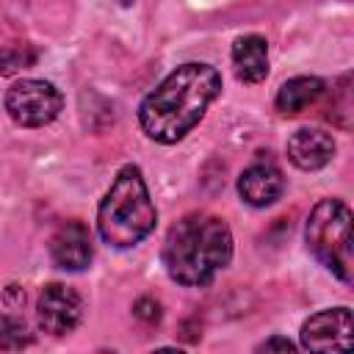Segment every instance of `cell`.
<instances>
[{"label": "cell", "mask_w": 354, "mask_h": 354, "mask_svg": "<svg viewBox=\"0 0 354 354\" xmlns=\"http://www.w3.org/2000/svg\"><path fill=\"white\" fill-rule=\"evenodd\" d=\"M50 257L64 271H83V268H88V263L94 257L88 227L83 221H77V218L64 221L53 232V238H50Z\"/></svg>", "instance_id": "cell-9"}, {"label": "cell", "mask_w": 354, "mask_h": 354, "mask_svg": "<svg viewBox=\"0 0 354 354\" xmlns=\"http://www.w3.org/2000/svg\"><path fill=\"white\" fill-rule=\"evenodd\" d=\"M307 252L332 271L340 282H351L354 257H351V210L340 199H321L304 224Z\"/></svg>", "instance_id": "cell-4"}, {"label": "cell", "mask_w": 354, "mask_h": 354, "mask_svg": "<svg viewBox=\"0 0 354 354\" xmlns=\"http://www.w3.org/2000/svg\"><path fill=\"white\" fill-rule=\"evenodd\" d=\"M30 332L25 326L22 318L11 315V313H0V348H22V346H30Z\"/></svg>", "instance_id": "cell-14"}, {"label": "cell", "mask_w": 354, "mask_h": 354, "mask_svg": "<svg viewBox=\"0 0 354 354\" xmlns=\"http://www.w3.org/2000/svg\"><path fill=\"white\" fill-rule=\"evenodd\" d=\"M61 108V91L41 77H22L6 91V113L19 127H44L58 119Z\"/></svg>", "instance_id": "cell-5"}, {"label": "cell", "mask_w": 354, "mask_h": 354, "mask_svg": "<svg viewBox=\"0 0 354 354\" xmlns=\"http://www.w3.org/2000/svg\"><path fill=\"white\" fill-rule=\"evenodd\" d=\"M163 268L183 288H205L232 260V232L224 218L196 210L174 221L166 232Z\"/></svg>", "instance_id": "cell-2"}, {"label": "cell", "mask_w": 354, "mask_h": 354, "mask_svg": "<svg viewBox=\"0 0 354 354\" xmlns=\"http://www.w3.org/2000/svg\"><path fill=\"white\" fill-rule=\"evenodd\" d=\"M136 315L144 318L147 324H158L160 321V304L155 299H138L136 301Z\"/></svg>", "instance_id": "cell-15"}, {"label": "cell", "mask_w": 354, "mask_h": 354, "mask_svg": "<svg viewBox=\"0 0 354 354\" xmlns=\"http://www.w3.org/2000/svg\"><path fill=\"white\" fill-rule=\"evenodd\" d=\"M39 53L30 44H6L0 50V75H17L36 64Z\"/></svg>", "instance_id": "cell-13"}, {"label": "cell", "mask_w": 354, "mask_h": 354, "mask_svg": "<svg viewBox=\"0 0 354 354\" xmlns=\"http://www.w3.org/2000/svg\"><path fill=\"white\" fill-rule=\"evenodd\" d=\"M282 194H285V174L268 158L249 163L238 177V196L252 207H271L274 202L282 199Z\"/></svg>", "instance_id": "cell-8"}, {"label": "cell", "mask_w": 354, "mask_h": 354, "mask_svg": "<svg viewBox=\"0 0 354 354\" xmlns=\"http://www.w3.org/2000/svg\"><path fill=\"white\" fill-rule=\"evenodd\" d=\"M36 321L39 329L53 337L75 332L83 321V296L64 282L44 285L36 299Z\"/></svg>", "instance_id": "cell-6"}, {"label": "cell", "mask_w": 354, "mask_h": 354, "mask_svg": "<svg viewBox=\"0 0 354 354\" xmlns=\"http://www.w3.org/2000/svg\"><path fill=\"white\" fill-rule=\"evenodd\" d=\"M326 91V83L315 75H299V77H290L279 86L277 91V111L282 116H296L301 111H307L313 102H318V97Z\"/></svg>", "instance_id": "cell-12"}, {"label": "cell", "mask_w": 354, "mask_h": 354, "mask_svg": "<svg viewBox=\"0 0 354 354\" xmlns=\"http://www.w3.org/2000/svg\"><path fill=\"white\" fill-rule=\"evenodd\" d=\"M230 58H232L235 77L241 83L257 86L268 77V41L263 36L249 33V36L235 39V44L230 50Z\"/></svg>", "instance_id": "cell-11"}, {"label": "cell", "mask_w": 354, "mask_h": 354, "mask_svg": "<svg viewBox=\"0 0 354 354\" xmlns=\"http://www.w3.org/2000/svg\"><path fill=\"white\" fill-rule=\"evenodd\" d=\"M354 318L348 307H329L301 324V348L307 351H348L354 337Z\"/></svg>", "instance_id": "cell-7"}, {"label": "cell", "mask_w": 354, "mask_h": 354, "mask_svg": "<svg viewBox=\"0 0 354 354\" xmlns=\"http://www.w3.org/2000/svg\"><path fill=\"white\" fill-rule=\"evenodd\" d=\"M221 94V75L205 61H188L171 69L138 105V124L155 144L183 141Z\"/></svg>", "instance_id": "cell-1"}, {"label": "cell", "mask_w": 354, "mask_h": 354, "mask_svg": "<svg viewBox=\"0 0 354 354\" xmlns=\"http://www.w3.org/2000/svg\"><path fill=\"white\" fill-rule=\"evenodd\" d=\"M158 224V210L138 166L127 163L116 171L111 188L97 207V232L113 249L141 243Z\"/></svg>", "instance_id": "cell-3"}, {"label": "cell", "mask_w": 354, "mask_h": 354, "mask_svg": "<svg viewBox=\"0 0 354 354\" xmlns=\"http://www.w3.org/2000/svg\"><path fill=\"white\" fill-rule=\"evenodd\" d=\"M257 351H296V346H293L288 337H279V335H274V337L263 340V343L257 346Z\"/></svg>", "instance_id": "cell-16"}, {"label": "cell", "mask_w": 354, "mask_h": 354, "mask_svg": "<svg viewBox=\"0 0 354 354\" xmlns=\"http://www.w3.org/2000/svg\"><path fill=\"white\" fill-rule=\"evenodd\" d=\"M335 138L332 133L321 130V127H299L296 133H290L285 152L288 160L301 169V171H318L324 169L332 158H335Z\"/></svg>", "instance_id": "cell-10"}]
</instances>
